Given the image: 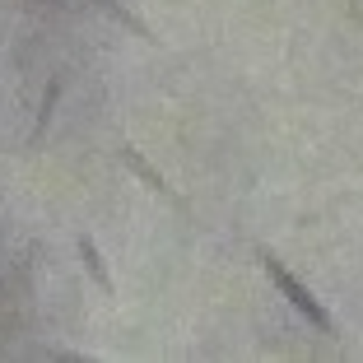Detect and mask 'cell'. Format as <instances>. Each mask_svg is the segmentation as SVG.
<instances>
[{
	"instance_id": "6da1fadb",
	"label": "cell",
	"mask_w": 363,
	"mask_h": 363,
	"mask_svg": "<svg viewBox=\"0 0 363 363\" xmlns=\"http://www.w3.org/2000/svg\"><path fill=\"white\" fill-rule=\"evenodd\" d=\"M257 261H261V270L270 275V284L279 289V298H284L289 308L298 312V317L308 321V326H317L321 335H335V317H331L326 308H321V298H312V289L303 284V279L294 275V270H289L284 261H279L275 252H270V247H257Z\"/></svg>"
},
{
	"instance_id": "7a4b0ae2",
	"label": "cell",
	"mask_w": 363,
	"mask_h": 363,
	"mask_svg": "<svg viewBox=\"0 0 363 363\" xmlns=\"http://www.w3.org/2000/svg\"><path fill=\"white\" fill-rule=\"evenodd\" d=\"M117 159L126 163V172H130V177H135L140 186H150V191L159 196L163 205H172V210H177V214H191V205H186V201H182L177 191H172V186H168V177H163V172L154 168V163L145 159V154H140L135 145H126V140H121V150H117Z\"/></svg>"
},
{
	"instance_id": "3957f363",
	"label": "cell",
	"mask_w": 363,
	"mask_h": 363,
	"mask_svg": "<svg viewBox=\"0 0 363 363\" xmlns=\"http://www.w3.org/2000/svg\"><path fill=\"white\" fill-rule=\"evenodd\" d=\"M75 252H79V261H84V275L94 279L98 294H103V298H117V279H112V270H107V261H103V252H98L94 238L79 233V238H75Z\"/></svg>"
},
{
	"instance_id": "277c9868",
	"label": "cell",
	"mask_w": 363,
	"mask_h": 363,
	"mask_svg": "<svg viewBox=\"0 0 363 363\" xmlns=\"http://www.w3.org/2000/svg\"><path fill=\"white\" fill-rule=\"evenodd\" d=\"M61 94H65V79L52 75V79H47L43 103H38V121H33V130H28V150H38V145H43L47 126H52V117H56V103H61Z\"/></svg>"
},
{
	"instance_id": "5b68a950",
	"label": "cell",
	"mask_w": 363,
	"mask_h": 363,
	"mask_svg": "<svg viewBox=\"0 0 363 363\" xmlns=\"http://www.w3.org/2000/svg\"><path fill=\"white\" fill-rule=\"evenodd\" d=\"M94 5H98L103 14H112V19H117L121 28H130V33L140 38V43H154V47L163 43V38H154V28H150V23H145V19H135V14H130L126 5H121V0H94Z\"/></svg>"
}]
</instances>
